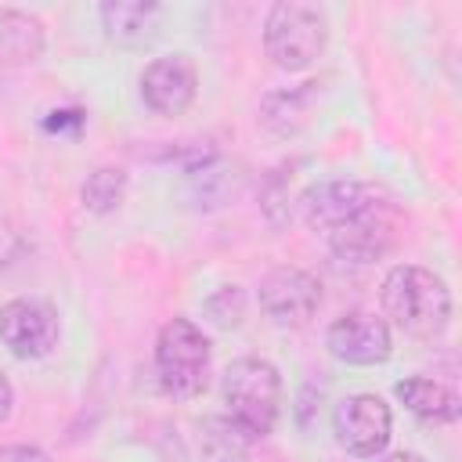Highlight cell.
Here are the masks:
<instances>
[{
	"mask_svg": "<svg viewBox=\"0 0 462 462\" xmlns=\"http://www.w3.org/2000/svg\"><path fill=\"white\" fill-rule=\"evenodd\" d=\"M332 430H336V440H339L343 451H350L357 458H375L390 444L393 419H390V408H386L383 397L350 393L336 404Z\"/></svg>",
	"mask_w": 462,
	"mask_h": 462,
	"instance_id": "cell-6",
	"label": "cell"
},
{
	"mask_svg": "<svg viewBox=\"0 0 462 462\" xmlns=\"http://www.w3.org/2000/svg\"><path fill=\"white\" fill-rule=\"evenodd\" d=\"M123 188H126L123 170L101 166V170H94V173L87 177V184H83V206H87V209H94V213H108V209H116V206H119Z\"/></svg>",
	"mask_w": 462,
	"mask_h": 462,
	"instance_id": "cell-14",
	"label": "cell"
},
{
	"mask_svg": "<svg viewBox=\"0 0 462 462\" xmlns=\"http://www.w3.org/2000/svg\"><path fill=\"white\" fill-rule=\"evenodd\" d=\"M220 397L238 433L267 437L282 415V375L263 357H238L224 372Z\"/></svg>",
	"mask_w": 462,
	"mask_h": 462,
	"instance_id": "cell-2",
	"label": "cell"
},
{
	"mask_svg": "<svg viewBox=\"0 0 462 462\" xmlns=\"http://www.w3.org/2000/svg\"><path fill=\"white\" fill-rule=\"evenodd\" d=\"M58 336H61V325H58V310L51 303L18 296L0 307V343L14 357H22V361L47 357L58 346Z\"/></svg>",
	"mask_w": 462,
	"mask_h": 462,
	"instance_id": "cell-5",
	"label": "cell"
},
{
	"mask_svg": "<svg viewBox=\"0 0 462 462\" xmlns=\"http://www.w3.org/2000/svg\"><path fill=\"white\" fill-rule=\"evenodd\" d=\"M383 462H426V458L415 455V451H393V455H386Z\"/></svg>",
	"mask_w": 462,
	"mask_h": 462,
	"instance_id": "cell-17",
	"label": "cell"
},
{
	"mask_svg": "<svg viewBox=\"0 0 462 462\" xmlns=\"http://www.w3.org/2000/svg\"><path fill=\"white\" fill-rule=\"evenodd\" d=\"M397 235V213L390 202H375L368 213H361L357 220H350L346 227L328 235V245L339 260H354V263H372L379 260Z\"/></svg>",
	"mask_w": 462,
	"mask_h": 462,
	"instance_id": "cell-11",
	"label": "cell"
},
{
	"mask_svg": "<svg viewBox=\"0 0 462 462\" xmlns=\"http://www.w3.org/2000/svg\"><path fill=\"white\" fill-rule=\"evenodd\" d=\"M328 354L343 365H383L393 350L390 325L372 310H346L328 325Z\"/></svg>",
	"mask_w": 462,
	"mask_h": 462,
	"instance_id": "cell-9",
	"label": "cell"
},
{
	"mask_svg": "<svg viewBox=\"0 0 462 462\" xmlns=\"http://www.w3.org/2000/svg\"><path fill=\"white\" fill-rule=\"evenodd\" d=\"M11 404H14V390H11V383H7V375L0 372V422L11 415Z\"/></svg>",
	"mask_w": 462,
	"mask_h": 462,
	"instance_id": "cell-16",
	"label": "cell"
},
{
	"mask_svg": "<svg viewBox=\"0 0 462 462\" xmlns=\"http://www.w3.org/2000/svg\"><path fill=\"white\" fill-rule=\"evenodd\" d=\"M325 40H328V18L318 4L282 0L271 7L263 25V47L282 72H303L307 65H314L325 51Z\"/></svg>",
	"mask_w": 462,
	"mask_h": 462,
	"instance_id": "cell-4",
	"label": "cell"
},
{
	"mask_svg": "<svg viewBox=\"0 0 462 462\" xmlns=\"http://www.w3.org/2000/svg\"><path fill=\"white\" fill-rule=\"evenodd\" d=\"M386 318L415 339H437L451 325V289L440 274L419 267V263H401L383 278L379 289Z\"/></svg>",
	"mask_w": 462,
	"mask_h": 462,
	"instance_id": "cell-1",
	"label": "cell"
},
{
	"mask_svg": "<svg viewBox=\"0 0 462 462\" xmlns=\"http://www.w3.org/2000/svg\"><path fill=\"white\" fill-rule=\"evenodd\" d=\"M375 202H379V191L372 184H357V180H321L300 195L303 220L325 235L346 227L350 220L368 213Z\"/></svg>",
	"mask_w": 462,
	"mask_h": 462,
	"instance_id": "cell-8",
	"label": "cell"
},
{
	"mask_svg": "<svg viewBox=\"0 0 462 462\" xmlns=\"http://www.w3.org/2000/svg\"><path fill=\"white\" fill-rule=\"evenodd\" d=\"M199 72L188 54H166L144 65L141 72V101L155 116H184L195 101Z\"/></svg>",
	"mask_w": 462,
	"mask_h": 462,
	"instance_id": "cell-10",
	"label": "cell"
},
{
	"mask_svg": "<svg viewBox=\"0 0 462 462\" xmlns=\"http://www.w3.org/2000/svg\"><path fill=\"white\" fill-rule=\"evenodd\" d=\"M155 372L170 397L180 401L199 397L209 386V372H213V346L206 332L188 318L166 321L155 339Z\"/></svg>",
	"mask_w": 462,
	"mask_h": 462,
	"instance_id": "cell-3",
	"label": "cell"
},
{
	"mask_svg": "<svg viewBox=\"0 0 462 462\" xmlns=\"http://www.w3.org/2000/svg\"><path fill=\"white\" fill-rule=\"evenodd\" d=\"M393 393L404 401V408L422 422H455L458 419V393L437 379L411 375L393 386Z\"/></svg>",
	"mask_w": 462,
	"mask_h": 462,
	"instance_id": "cell-13",
	"label": "cell"
},
{
	"mask_svg": "<svg viewBox=\"0 0 462 462\" xmlns=\"http://www.w3.org/2000/svg\"><path fill=\"white\" fill-rule=\"evenodd\" d=\"M43 25L32 18V14H25V11H0V43L4 47H11V40H22V58H32V54H40V43H43V32H40Z\"/></svg>",
	"mask_w": 462,
	"mask_h": 462,
	"instance_id": "cell-15",
	"label": "cell"
},
{
	"mask_svg": "<svg viewBox=\"0 0 462 462\" xmlns=\"http://www.w3.org/2000/svg\"><path fill=\"white\" fill-rule=\"evenodd\" d=\"M162 7L148 0H108L101 4V25L119 47H148L159 36Z\"/></svg>",
	"mask_w": 462,
	"mask_h": 462,
	"instance_id": "cell-12",
	"label": "cell"
},
{
	"mask_svg": "<svg viewBox=\"0 0 462 462\" xmlns=\"http://www.w3.org/2000/svg\"><path fill=\"white\" fill-rule=\"evenodd\" d=\"M260 310L282 325V328H300L307 325L318 307H321V282L300 267H274L260 282Z\"/></svg>",
	"mask_w": 462,
	"mask_h": 462,
	"instance_id": "cell-7",
	"label": "cell"
}]
</instances>
